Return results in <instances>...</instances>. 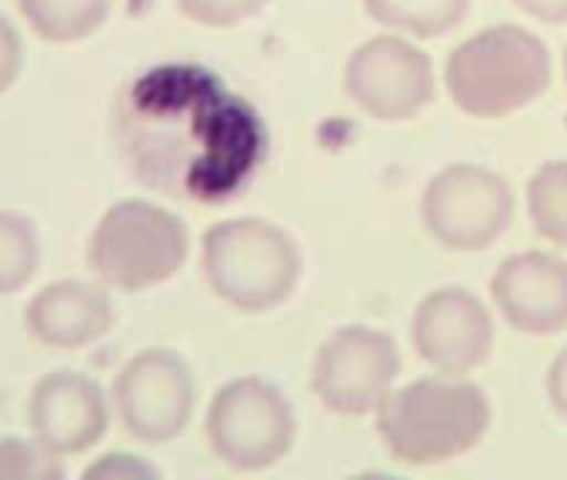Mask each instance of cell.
I'll use <instances>...</instances> for the list:
<instances>
[{"label":"cell","mask_w":567,"mask_h":480,"mask_svg":"<svg viewBox=\"0 0 567 480\" xmlns=\"http://www.w3.org/2000/svg\"><path fill=\"white\" fill-rule=\"evenodd\" d=\"M497 314L520 334L550 337L567 327V261L547 251H520L491 278Z\"/></svg>","instance_id":"cell-11"},{"label":"cell","mask_w":567,"mask_h":480,"mask_svg":"<svg viewBox=\"0 0 567 480\" xmlns=\"http://www.w3.org/2000/svg\"><path fill=\"white\" fill-rule=\"evenodd\" d=\"M511 4L540 24H567V0H511Z\"/></svg>","instance_id":"cell-23"},{"label":"cell","mask_w":567,"mask_h":480,"mask_svg":"<svg viewBox=\"0 0 567 480\" xmlns=\"http://www.w3.org/2000/svg\"><path fill=\"white\" fill-rule=\"evenodd\" d=\"M444 84L461 114L501 121L530 107L547 91L550 51L527 28L494 24L451 51Z\"/></svg>","instance_id":"cell-2"},{"label":"cell","mask_w":567,"mask_h":480,"mask_svg":"<svg viewBox=\"0 0 567 480\" xmlns=\"http://www.w3.org/2000/svg\"><path fill=\"white\" fill-rule=\"evenodd\" d=\"M107 397L101 384L81 371H54L31 390V427L34 437L64 457L87 453L107 434Z\"/></svg>","instance_id":"cell-12"},{"label":"cell","mask_w":567,"mask_h":480,"mask_svg":"<svg viewBox=\"0 0 567 480\" xmlns=\"http://www.w3.org/2000/svg\"><path fill=\"white\" fill-rule=\"evenodd\" d=\"M38 223L21 210H0V298L24 291L41 268Z\"/></svg>","instance_id":"cell-16"},{"label":"cell","mask_w":567,"mask_h":480,"mask_svg":"<svg viewBox=\"0 0 567 480\" xmlns=\"http://www.w3.org/2000/svg\"><path fill=\"white\" fill-rule=\"evenodd\" d=\"M200 268L207 288L244 314H264L288 301L305 274L295 237L260 217H227L207 227Z\"/></svg>","instance_id":"cell-3"},{"label":"cell","mask_w":567,"mask_h":480,"mask_svg":"<svg viewBox=\"0 0 567 480\" xmlns=\"http://www.w3.org/2000/svg\"><path fill=\"white\" fill-rule=\"evenodd\" d=\"M411 337L421 361L434 371L471 374L494 351V317L474 291L437 288L417 304Z\"/></svg>","instance_id":"cell-10"},{"label":"cell","mask_w":567,"mask_h":480,"mask_svg":"<svg viewBox=\"0 0 567 480\" xmlns=\"http://www.w3.org/2000/svg\"><path fill=\"white\" fill-rule=\"evenodd\" d=\"M547 400L557 410V417L567 420V347L547 367Z\"/></svg>","instance_id":"cell-22"},{"label":"cell","mask_w":567,"mask_h":480,"mask_svg":"<svg viewBox=\"0 0 567 480\" xmlns=\"http://www.w3.org/2000/svg\"><path fill=\"white\" fill-rule=\"evenodd\" d=\"M210 450L234 470H267L291 453L298 417L291 400L260 377L227 380L204 417Z\"/></svg>","instance_id":"cell-5"},{"label":"cell","mask_w":567,"mask_h":480,"mask_svg":"<svg viewBox=\"0 0 567 480\" xmlns=\"http://www.w3.org/2000/svg\"><path fill=\"white\" fill-rule=\"evenodd\" d=\"M511 184L481 164H451L437 170L421 194V223L447 251H487L514 223Z\"/></svg>","instance_id":"cell-6"},{"label":"cell","mask_w":567,"mask_h":480,"mask_svg":"<svg viewBox=\"0 0 567 480\" xmlns=\"http://www.w3.org/2000/svg\"><path fill=\"white\" fill-rule=\"evenodd\" d=\"M434 91L431 58L404 34L371 38L344 64V94L361 114L384 124L414 121L431 107Z\"/></svg>","instance_id":"cell-8"},{"label":"cell","mask_w":567,"mask_h":480,"mask_svg":"<svg viewBox=\"0 0 567 480\" xmlns=\"http://www.w3.org/2000/svg\"><path fill=\"white\" fill-rule=\"evenodd\" d=\"M190 254L187 223L144 197L111 204L91 230L87 268L107 288L121 294H141L167 284Z\"/></svg>","instance_id":"cell-4"},{"label":"cell","mask_w":567,"mask_h":480,"mask_svg":"<svg viewBox=\"0 0 567 480\" xmlns=\"http://www.w3.org/2000/svg\"><path fill=\"white\" fill-rule=\"evenodd\" d=\"M161 470L127 450H111L84 470V480H157Z\"/></svg>","instance_id":"cell-20"},{"label":"cell","mask_w":567,"mask_h":480,"mask_svg":"<svg viewBox=\"0 0 567 480\" xmlns=\"http://www.w3.org/2000/svg\"><path fill=\"white\" fill-rule=\"evenodd\" d=\"M564 81H567V54H564Z\"/></svg>","instance_id":"cell-24"},{"label":"cell","mask_w":567,"mask_h":480,"mask_svg":"<svg viewBox=\"0 0 567 480\" xmlns=\"http://www.w3.org/2000/svg\"><path fill=\"white\" fill-rule=\"evenodd\" d=\"M401 374V351L388 331L351 324L334 331L315 357L311 387L341 417L378 414Z\"/></svg>","instance_id":"cell-7"},{"label":"cell","mask_w":567,"mask_h":480,"mask_svg":"<svg viewBox=\"0 0 567 480\" xmlns=\"http://www.w3.org/2000/svg\"><path fill=\"white\" fill-rule=\"evenodd\" d=\"M270 0H177V8L187 21L210 28V31H227L244 21H254Z\"/></svg>","instance_id":"cell-19"},{"label":"cell","mask_w":567,"mask_h":480,"mask_svg":"<svg viewBox=\"0 0 567 480\" xmlns=\"http://www.w3.org/2000/svg\"><path fill=\"white\" fill-rule=\"evenodd\" d=\"M364 11L394 34L431 41L447 38L467 21L471 0H364Z\"/></svg>","instance_id":"cell-15"},{"label":"cell","mask_w":567,"mask_h":480,"mask_svg":"<svg viewBox=\"0 0 567 480\" xmlns=\"http://www.w3.org/2000/svg\"><path fill=\"white\" fill-rule=\"evenodd\" d=\"M491 427L484 387L464 374H434L394 387L378 407V434L404 467H437L471 453Z\"/></svg>","instance_id":"cell-1"},{"label":"cell","mask_w":567,"mask_h":480,"mask_svg":"<svg viewBox=\"0 0 567 480\" xmlns=\"http://www.w3.org/2000/svg\"><path fill=\"white\" fill-rule=\"evenodd\" d=\"M64 463L38 437L0 434V480H61Z\"/></svg>","instance_id":"cell-18"},{"label":"cell","mask_w":567,"mask_h":480,"mask_svg":"<svg viewBox=\"0 0 567 480\" xmlns=\"http://www.w3.org/2000/svg\"><path fill=\"white\" fill-rule=\"evenodd\" d=\"M524 200L537 237L567 251V160L540 164L527 180Z\"/></svg>","instance_id":"cell-17"},{"label":"cell","mask_w":567,"mask_h":480,"mask_svg":"<svg viewBox=\"0 0 567 480\" xmlns=\"http://www.w3.org/2000/svg\"><path fill=\"white\" fill-rule=\"evenodd\" d=\"M24 71V41L18 28L0 14V94L11 91Z\"/></svg>","instance_id":"cell-21"},{"label":"cell","mask_w":567,"mask_h":480,"mask_svg":"<svg viewBox=\"0 0 567 480\" xmlns=\"http://www.w3.org/2000/svg\"><path fill=\"white\" fill-rule=\"evenodd\" d=\"M114 321L117 314L107 288L74 278L41 288L24 307L28 334L51 351H84L104 341Z\"/></svg>","instance_id":"cell-13"},{"label":"cell","mask_w":567,"mask_h":480,"mask_svg":"<svg viewBox=\"0 0 567 480\" xmlns=\"http://www.w3.org/2000/svg\"><path fill=\"white\" fill-rule=\"evenodd\" d=\"M111 400L131 437L144 444H167L190 424L197 387L177 351L147 347L117 371Z\"/></svg>","instance_id":"cell-9"},{"label":"cell","mask_w":567,"mask_h":480,"mask_svg":"<svg viewBox=\"0 0 567 480\" xmlns=\"http://www.w3.org/2000/svg\"><path fill=\"white\" fill-rule=\"evenodd\" d=\"M114 0H18L24 24L48 44H81L94 38L107 18Z\"/></svg>","instance_id":"cell-14"}]
</instances>
